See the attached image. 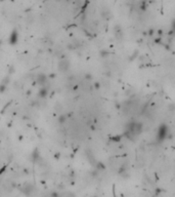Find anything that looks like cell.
<instances>
[{
  "instance_id": "obj_2",
  "label": "cell",
  "mask_w": 175,
  "mask_h": 197,
  "mask_svg": "<svg viewBox=\"0 0 175 197\" xmlns=\"http://www.w3.org/2000/svg\"><path fill=\"white\" fill-rule=\"evenodd\" d=\"M168 132H169V129H168V127H167L166 124L160 125L159 129H158L157 140L159 141V142H162V141H164L165 139L167 138V136H168Z\"/></svg>"
},
{
  "instance_id": "obj_3",
  "label": "cell",
  "mask_w": 175,
  "mask_h": 197,
  "mask_svg": "<svg viewBox=\"0 0 175 197\" xmlns=\"http://www.w3.org/2000/svg\"><path fill=\"white\" fill-rule=\"evenodd\" d=\"M172 30H173V32H174V34H175V21L173 22V24H172Z\"/></svg>"
},
{
  "instance_id": "obj_1",
  "label": "cell",
  "mask_w": 175,
  "mask_h": 197,
  "mask_svg": "<svg viewBox=\"0 0 175 197\" xmlns=\"http://www.w3.org/2000/svg\"><path fill=\"white\" fill-rule=\"evenodd\" d=\"M144 130V125L142 123L137 122V121H133L130 124L128 125L127 128V134L129 135V138H133V137H136L138 135H140Z\"/></svg>"
}]
</instances>
